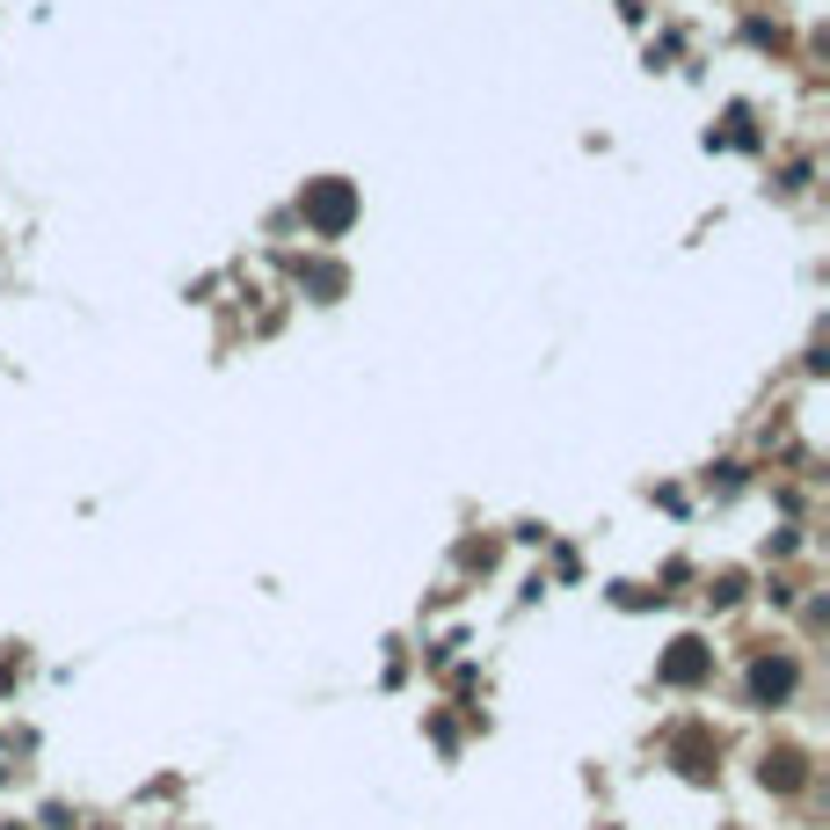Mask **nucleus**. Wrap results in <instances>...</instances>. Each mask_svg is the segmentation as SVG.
<instances>
[{
	"mask_svg": "<svg viewBox=\"0 0 830 830\" xmlns=\"http://www.w3.org/2000/svg\"><path fill=\"white\" fill-rule=\"evenodd\" d=\"M802 780H808L802 751H765V787H780V794H787V787H802Z\"/></svg>",
	"mask_w": 830,
	"mask_h": 830,
	"instance_id": "obj_4",
	"label": "nucleus"
},
{
	"mask_svg": "<svg viewBox=\"0 0 830 830\" xmlns=\"http://www.w3.org/2000/svg\"><path fill=\"white\" fill-rule=\"evenodd\" d=\"M707 641H692V634H684V641H670V656H663V684H700V678H707Z\"/></svg>",
	"mask_w": 830,
	"mask_h": 830,
	"instance_id": "obj_3",
	"label": "nucleus"
},
{
	"mask_svg": "<svg viewBox=\"0 0 830 830\" xmlns=\"http://www.w3.org/2000/svg\"><path fill=\"white\" fill-rule=\"evenodd\" d=\"M794 678H802V670H794V656H757L751 663V700H757V707H772V700H787V692H794Z\"/></svg>",
	"mask_w": 830,
	"mask_h": 830,
	"instance_id": "obj_2",
	"label": "nucleus"
},
{
	"mask_svg": "<svg viewBox=\"0 0 830 830\" xmlns=\"http://www.w3.org/2000/svg\"><path fill=\"white\" fill-rule=\"evenodd\" d=\"M350 219H357V190H350V183H336V175H328V183H306V226H314V234L336 241Z\"/></svg>",
	"mask_w": 830,
	"mask_h": 830,
	"instance_id": "obj_1",
	"label": "nucleus"
},
{
	"mask_svg": "<svg viewBox=\"0 0 830 830\" xmlns=\"http://www.w3.org/2000/svg\"><path fill=\"white\" fill-rule=\"evenodd\" d=\"M678 757H684V772H692V780L707 772V743H700V735H684V743H678Z\"/></svg>",
	"mask_w": 830,
	"mask_h": 830,
	"instance_id": "obj_5",
	"label": "nucleus"
}]
</instances>
